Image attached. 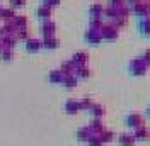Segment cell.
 <instances>
[{
  "label": "cell",
  "mask_w": 150,
  "mask_h": 146,
  "mask_svg": "<svg viewBox=\"0 0 150 146\" xmlns=\"http://www.w3.org/2000/svg\"><path fill=\"white\" fill-rule=\"evenodd\" d=\"M149 65L143 61V58L138 56V58H133L130 63H128V72L133 75V77H143L145 73L149 72Z\"/></svg>",
  "instance_id": "1"
},
{
  "label": "cell",
  "mask_w": 150,
  "mask_h": 146,
  "mask_svg": "<svg viewBox=\"0 0 150 146\" xmlns=\"http://www.w3.org/2000/svg\"><path fill=\"white\" fill-rule=\"evenodd\" d=\"M130 10H131V14L137 15L138 19H143V17H149L150 15V7L145 0H138V2H135V4H131Z\"/></svg>",
  "instance_id": "2"
},
{
  "label": "cell",
  "mask_w": 150,
  "mask_h": 146,
  "mask_svg": "<svg viewBox=\"0 0 150 146\" xmlns=\"http://www.w3.org/2000/svg\"><path fill=\"white\" fill-rule=\"evenodd\" d=\"M120 31L121 29H118L112 22H104L103 29H101V34H103V39L114 41V39H118V36H120Z\"/></svg>",
  "instance_id": "3"
},
{
  "label": "cell",
  "mask_w": 150,
  "mask_h": 146,
  "mask_svg": "<svg viewBox=\"0 0 150 146\" xmlns=\"http://www.w3.org/2000/svg\"><path fill=\"white\" fill-rule=\"evenodd\" d=\"M126 124L135 131V129L145 126V119H143V116H140L138 112H133V114H128V116H126Z\"/></svg>",
  "instance_id": "4"
},
{
  "label": "cell",
  "mask_w": 150,
  "mask_h": 146,
  "mask_svg": "<svg viewBox=\"0 0 150 146\" xmlns=\"http://www.w3.org/2000/svg\"><path fill=\"white\" fill-rule=\"evenodd\" d=\"M85 39H87V43H91V44H99V43L103 41V34H101V31L87 29V31H85Z\"/></svg>",
  "instance_id": "5"
},
{
  "label": "cell",
  "mask_w": 150,
  "mask_h": 146,
  "mask_svg": "<svg viewBox=\"0 0 150 146\" xmlns=\"http://www.w3.org/2000/svg\"><path fill=\"white\" fill-rule=\"evenodd\" d=\"M55 31H56V24L51 20V19L43 20V24H41V32H43V36L45 37L55 36Z\"/></svg>",
  "instance_id": "6"
},
{
  "label": "cell",
  "mask_w": 150,
  "mask_h": 146,
  "mask_svg": "<svg viewBox=\"0 0 150 146\" xmlns=\"http://www.w3.org/2000/svg\"><path fill=\"white\" fill-rule=\"evenodd\" d=\"M104 7H106V5H103L101 2H92V4H91V7H89V15H91V19L103 17Z\"/></svg>",
  "instance_id": "7"
},
{
  "label": "cell",
  "mask_w": 150,
  "mask_h": 146,
  "mask_svg": "<svg viewBox=\"0 0 150 146\" xmlns=\"http://www.w3.org/2000/svg\"><path fill=\"white\" fill-rule=\"evenodd\" d=\"M138 32L143 36H150V15L138 20Z\"/></svg>",
  "instance_id": "8"
},
{
  "label": "cell",
  "mask_w": 150,
  "mask_h": 146,
  "mask_svg": "<svg viewBox=\"0 0 150 146\" xmlns=\"http://www.w3.org/2000/svg\"><path fill=\"white\" fill-rule=\"evenodd\" d=\"M51 12H53V9H51V7H48V5H45V4H41V5H39V7L36 9L38 17H41L43 20H48V19H51Z\"/></svg>",
  "instance_id": "9"
},
{
  "label": "cell",
  "mask_w": 150,
  "mask_h": 146,
  "mask_svg": "<svg viewBox=\"0 0 150 146\" xmlns=\"http://www.w3.org/2000/svg\"><path fill=\"white\" fill-rule=\"evenodd\" d=\"M72 61L75 63V66H82V65H87L89 56H87V53H84V51H79V53H75V55L72 56Z\"/></svg>",
  "instance_id": "10"
},
{
  "label": "cell",
  "mask_w": 150,
  "mask_h": 146,
  "mask_svg": "<svg viewBox=\"0 0 150 146\" xmlns=\"http://www.w3.org/2000/svg\"><path fill=\"white\" fill-rule=\"evenodd\" d=\"M135 138L138 139V141H145V139H149L150 138V129L147 128V126H142V128L138 129H135Z\"/></svg>",
  "instance_id": "11"
},
{
  "label": "cell",
  "mask_w": 150,
  "mask_h": 146,
  "mask_svg": "<svg viewBox=\"0 0 150 146\" xmlns=\"http://www.w3.org/2000/svg\"><path fill=\"white\" fill-rule=\"evenodd\" d=\"M17 14H16V10H14V7H2V10H0V17L4 19V20H12V19L16 17Z\"/></svg>",
  "instance_id": "12"
},
{
  "label": "cell",
  "mask_w": 150,
  "mask_h": 146,
  "mask_svg": "<svg viewBox=\"0 0 150 146\" xmlns=\"http://www.w3.org/2000/svg\"><path fill=\"white\" fill-rule=\"evenodd\" d=\"M41 46H43V41H39V39H34V37H29L28 41H26V48H28V51H31V53L38 51Z\"/></svg>",
  "instance_id": "13"
},
{
  "label": "cell",
  "mask_w": 150,
  "mask_h": 146,
  "mask_svg": "<svg viewBox=\"0 0 150 146\" xmlns=\"http://www.w3.org/2000/svg\"><path fill=\"white\" fill-rule=\"evenodd\" d=\"M2 31H4V34H16V32H17V26H16L14 19H12V20H5V22H4Z\"/></svg>",
  "instance_id": "14"
},
{
  "label": "cell",
  "mask_w": 150,
  "mask_h": 146,
  "mask_svg": "<svg viewBox=\"0 0 150 146\" xmlns=\"http://www.w3.org/2000/svg\"><path fill=\"white\" fill-rule=\"evenodd\" d=\"M60 70L65 73V75H75L77 66H75V63L72 61V60H68V61H63V65H62V68H60Z\"/></svg>",
  "instance_id": "15"
},
{
  "label": "cell",
  "mask_w": 150,
  "mask_h": 146,
  "mask_svg": "<svg viewBox=\"0 0 150 146\" xmlns=\"http://www.w3.org/2000/svg\"><path fill=\"white\" fill-rule=\"evenodd\" d=\"M58 44H60V41L55 36H50L43 39V48H48V49H55V48H58Z\"/></svg>",
  "instance_id": "16"
},
{
  "label": "cell",
  "mask_w": 150,
  "mask_h": 146,
  "mask_svg": "<svg viewBox=\"0 0 150 146\" xmlns=\"http://www.w3.org/2000/svg\"><path fill=\"white\" fill-rule=\"evenodd\" d=\"M120 143H121V146H133L137 143V138H135V134H123V136H120Z\"/></svg>",
  "instance_id": "17"
},
{
  "label": "cell",
  "mask_w": 150,
  "mask_h": 146,
  "mask_svg": "<svg viewBox=\"0 0 150 146\" xmlns=\"http://www.w3.org/2000/svg\"><path fill=\"white\" fill-rule=\"evenodd\" d=\"M89 75H91V68H89L87 65L77 66V70H75V77H77V78H87Z\"/></svg>",
  "instance_id": "18"
},
{
  "label": "cell",
  "mask_w": 150,
  "mask_h": 146,
  "mask_svg": "<svg viewBox=\"0 0 150 146\" xmlns=\"http://www.w3.org/2000/svg\"><path fill=\"white\" fill-rule=\"evenodd\" d=\"M63 78H65V73L62 72V70H53V72L50 73V80L55 83H62Z\"/></svg>",
  "instance_id": "19"
},
{
  "label": "cell",
  "mask_w": 150,
  "mask_h": 146,
  "mask_svg": "<svg viewBox=\"0 0 150 146\" xmlns=\"http://www.w3.org/2000/svg\"><path fill=\"white\" fill-rule=\"evenodd\" d=\"M103 26H104V17L91 19V22H89V29H96V31H101Z\"/></svg>",
  "instance_id": "20"
},
{
  "label": "cell",
  "mask_w": 150,
  "mask_h": 146,
  "mask_svg": "<svg viewBox=\"0 0 150 146\" xmlns=\"http://www.w3.org/2000/svg\"><path fill=\"white\" fill-rule=\"evenodd\" d=\"M14 22H16L17 29H24V27H28V17H26V15H21V14H17V15L14 17Z\"/></svg>",
  "instance_id": "21"
},
{
  "label": "cell",
  "mask_w": 150,
  "mask_h": 146,
  "mask_svg": "<svg viewBox=\"0 0 150 146\" xmlns=\"http://www.w3.org/2000/svg\"><path fill=\"white\" fill-rule=\"evenodd\" d=\"M63 85L68 87V88H74L75 85H77V77L75 75H65V78H63Z\"/></svg>",
  "instance_id": "22"
},
{
  "label": "cell",
  "mask_w": 150,
  "mask_h": 146,
  "mask_svg": "<svg viewBox=\"0 0 150 146\" xmlns=\"http://www.w3.org/2000/svg\"><path fill=\"white\" fill-rule=\"evenodd\" d=\"M16 37H17V41H28L29 39V29L24 27V29H17V32H16Z\"/></svg>",
  "instance_id": "23"
},
{
  "label": "cell",
  "mask_w": 150,
  "mask_h": 146,
  "mask_svg": "<svg viewBox=\"0 0 150 146\" xmlns=\"http://www.w3.org/2000/svg\"><path fill=\"white\" fill-rule=\"evenodd\" d=\"M67 109H68V112H77V110L80 109V102L70 100L68 104H67Z\"/></svg>",
  "instance_id": "24"
},
{
  "label": "cell",
  "mask_w": 150,
  "mask_h": 146,
  "mask_svg": "<svg viewBox=\"0 0 150 146\" xmlns=\"http://www.w3.org/2000/svg\"><path fill=\"white\" fill-rule=\"evenodd\" d=\"M112 136H114V134L109 133V131H104V133L99 134V138H101V141H103V143H109V141L112 139Z\"/></svg>",
  "instance_id": "25"
},
{
  "label": "cell",
  "mask_w": 150,
  "mask_h": 146,
  "mask_svg": "<svg viewBox=\"0 0 150 146\" xmlns=\"http://www.w3.org/2000/svg\"><path fill=\"white\" fill-rule=\"evenodd\" d=\"M91 109H92L94 116H97V117H101V116L104 114V107H103V105H96V104H94Z\"/></svg>",
  "instance_id": "26"
},
{
  "label": "cell",
  "mask_w": 150,
  "mask_h": 146,
  "mask_svg": "<svg viewBox=\"0 0 150 146\" xmlns=\"http://www.w3.org/2000/svg\"><path fill=\"white\" fill-rule=\"evenodd\" d=\"M12 56H14L12 49H9V48H4V49H2V58H4V60H12Z\"/></svg>",
  "instance_id": "27"
},
{
  "label": "cell",
  "mask_w": 150,
  "mask_h": 146,
  "mask_svg": "<svg viewBox=\"0 0 150 146\" xmlns=\"http://www.w3.org/2000/svg\"><path fill=\"white\" fill-rule=\"evenodd\" d=\"M126 0H108L106 5H111V7H120V5H125Z\"/></svg>",
  "instance_id": "28"
},
{
  "label": "cell",
  "mask_w": 150,
  "mask_h": 146,
  "mask_svg": "<svg viewBox=\"0 0 150 146\" xmlns=\"http://www.w3.org/2000/svg\"><path fill=\"white\" fill-rule=\"evenodd\" d=\"M10 2V7H14V9H16V7H24V5H26V0H9Z\"/></svg>",
  "instance_id": "29"
},
{
  "label": "cell",
  "mask_w": 150,
  "mask_h": 146,
  "mask_svg": "<svg viewBox=\"0 0 150 146\" xmlns=\"http://www.w3.org/2000/svg\"><path fill=\"white\" fill-rule=\"evenodd\" d=\"M142 58H143V61H145V63L150 66V48H147V49L142 53Z\"/></svg>",
  "instance_id": "30"
},
{
  "label": "cell",
  "mask_w": 150,
  "mask_h": 146,
  "mask_svg": "<svg viewBox=\"0 0 150 146\" xmlns=\"http://www.w3.org/2000/svg\"><path fill=\"white\" fill-rule=\"evenodd\" d=\"M43 4H45V5H48V7H51V9H53V7H56V5L60 4V0H43Z\"/></svg>",
  "instance_id": "31"
},
{
  "label": "cell",
  "mask_w": 150,
  "mask_h": 146,
  "mask_svg": "<svg viewBox=\"0 0 150 146\" xmlns=\"http://www.w3.org/2000/svg\"><path fill=\"white\" fill-rule=\"evenodd\" d=\"M135 2H138V0H126V4H128V5H131V4H135Z\"/></svg>",
  "instance_id": "32"
},
{
  "label": "cell",
  "mask_w": 150,
  "mask_h": 146,
  "mask_svg": "<svg viewBox=\"0 0 150 146\" xmlns=\"http://www.w3.org/2000/svg\"><path fill=\"white\" fill-rule=\"evenodd\" d=\"M147 114H149V117H150V107H149V109H147Z\"/></svg>",
  "instance_id": "33"
},
{
  "label": "cell",
  "mask_w": 150,
  "mask_h": 146,
  "mask_svg": "<svg viewBox=\"0 0 150 146\" xmlns=\"http://www.w3.org/2000/svg\"><path fill=\"white\" fill-rule=\"evenodd\" d=\"M145 2H147V4H149V7H150V0H145Z\"/></svg>",
  "instance_id": "34"
},
{
  "label": "cell",
  "mask_w": 150,
  "mask_h": 146,
  "mask_svg": "<svg viewBox=\"0 0 150 146\" xmlns=\"http://www.w3.org/2000/svg\"><path fill=\"white\" fill-rule=\"evenodd\" d=\"M0 10H2V2H0Z\"/></svg>",
  "instance_id": "35"
},
{
  "label": "cell",
  "mask_w": 150,
  "mask_h": 146,
  "mask_svg": "<svg viewBox=\"0 0 150 146\" xmlns=\"http://www.w3.org/2000/svg\"><path fill=\"white\" fill-rule=\"evenodd\" d=\"M0 20H2V17H0Z\"/></svg>",
  "instance_id": "36"
},
{
  "label": "cell",
  "mask_w": 150,
  "mask_h": 146,
  "mask_svg": "<svg viewBox=\"0 0 150 146\" xmlns=\"http://www.w3.org/2000/svg\"><path fill=\"white\" fill-rule=\"evenodd\" d=\"M149 139H150V138H149Z\"/></svg>",
  "instance_id": "37"
}]
</instances>
